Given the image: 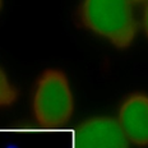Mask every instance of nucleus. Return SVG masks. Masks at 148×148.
<instances>
[{"mask_svg":"<svg viewBox=\"0 0 148 148\" xmlns=\"http://www.w3.org/2000/svg\"><path fill=\"white\" fill-rule=\"evenodd\" d=\"M32 111L36 123L42 128H61L69 123L74 98L65 73L47 69L40 75L33 91Z\"/></svg>","mask_w":148,"mask_h":148,"instance_id":"f03ea898","label":"nucleus"},{"mask_svg":"<svg viewBox=\"0 0 148 148\" xmlns=\"http://www.w3.org/2000/svg\"><path fill=\"white\" fill-rule=\"evenodd\" d=\"M78 18L84 28L119 49L129 47L138 32L130 0H83Z\"/></svg>","mask_w":148,"mask_h":148,"instance_id":"f257e3e1","label":"nucleus"},{"mask_svg":"<svg viewBox=\"0 0 148 148\" xmlns=\"http://www.w3.org/2000/svg\"><path fill=\"white\" fill-rule=\"evenodd\" d=\"M18 98V91L8 79L7 74L0 68V107L13 105Z\"/></svg>","mask_w":148,"mask_h":148,"instance_id":"39448f33","label":"nucleus"},{"mask_svg":"<svg viewBox=\"0 0 148 148\" xmlns=\"http://www.w3.org/2000/svg\"><path fill=\"white\" fill-rule=\"evenodd\" d=\"M1 7H3V0H0V10H1Z\"/></svg>","mask_w":148,"mask_h":148,"instance_id":"6e6552de","label":"nucleus"},{"mask_svg":"<svg viewBox=\"0 0 148 148\" xmlns=\"http://www.w3.org/2000/svg\"><path fill=\"white\" fill-rule=\"evenodd\" d=\"M7 148H17V147H15V146H8Z\"/></svg>","mask_w":148,"mask_h":148,"instance_id":"1a4fd4ad","label":"nucleus"},{"mask_svg":"<svg viewBox=\"0 0 148 148\" xmlns=\"http://www.w3.org/2000/svg\"><path fill=\"white\" fill-rule=\"evenodd\" d=\"M143 29L146 32V36L148 37V3H146V7L143 10Z\"/></svg>","mask_w":148,"mask_h":148,"instance_id":"423d86ee","label":"nucleus"},{"mask_svg":"<svg viewBox=\"0 0 148 148\" xmlns=\"http://www.w3.org/2000/svg\"><path fill=\"white\" fill-rule=\"evenodd\" d=\"M130 1L133 3V4H142V3L146 4V3H148V0H130Z\"/></svg>","mask_w":148,"mask_h":148,"instance_id":"0eeeda50","label":"nucleus"},{"mask_svg":"<svg viewBox=\"0 0 148 148\" xmlns=\"http://www.w3.org/2000/svg\"><path fill=\"white\" fill-rule=\"evenodd\" d=\"M73 148H129V140L118 120L96 116L77 126Z\"/></svg>","mask_w":148,"mask_h":148,"instance_id":"7ed1b4c3","label":"nucleus"},{"mask_svg":"<svg viewBox=\"0 0 148 148\" xmlns=\"http://www.w3.org/2000/svg\"><path fill=\"white\" fill-rule=\"evenodd\" d=\"M118 123L130 143L148 147V95H129L119 109Z\"/></svg>","mask_w":148,"mask_h":148,"instance_id":"20e7f679","label":"nucleus"}]
</instances>
